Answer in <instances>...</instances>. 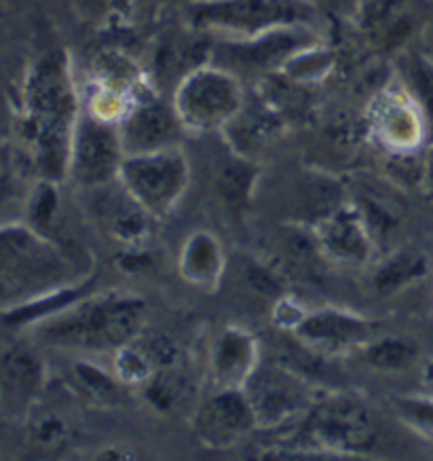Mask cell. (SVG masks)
I'll use <instances>...</instances> for the list:
<instances>
[{
  "mask_svg": "<svg viewBox=\"0 0 433 461\" xmlns=\"http://www.w3.org/2000/svg\"><path fill=\"white\" fill-rule=\"evenodd\" d=\"M78 114L81 104L68 56L59 50L42 53L23 78L20 133L28 161L49 182L68 174Z\"/></svg>",
  "mask_w": 433,
  "mask_h": 461,
  "instance_id": "obj_1",
  "label": "cell"
},
{
  "mask_svg": "<svg viewBox=\"0 0 433 461\" xmlns=\"http://www.w3.org/2000/svg\"><path fill=\"white\" fill-rule=\"evenodd\" d=\"M365 357L368 364L383 371H398L410 364L417 357V349L410 343L398 341V339H387V341H370L365 343Z\"/></svg>",
  "mask_w": 433,
  "mask_h": 461,
  "instance_id": "obj_20",
  "label": "cell"
},
{
  "mask_svg": "<svg viewBox=\"0 0 433 461\" xmlns=\"http://www.w3.org/2000/svg\"><path fill=\"white\" fill-rule=\"evenodd\" d=\"M252 406L258 428H282L304 417L315 396L298 375L273 364H258L241 387Z\"/></svg>",
  "mask_w": 433,
  "mask_h": 461,
  "instance_id": "obj_9",
  "label": "cell"
},
{
  "mask_svg": "<svg viewBox=\"0 0 433 461\" xmlns=\"http://www.w3.org/2000/svg\"><path fill=\"white\" fill-rule=\"evenodd\" d=\"M121 142L125 155L150 153L178 147L182 130L174 106L163 104L155 95H138L119 121Z\"/></svg>",
  "mask_w": 433,
  "mask_h": 461,
  "instance_id": "obj_11",
  "label": "cell"
},
{
  "mask_svg": "<svg viewBox=\"0 0 433 461\" xmlns=\"http://www.w3.org/2000/svg\"><path fill=\"white\" fill-rule=\"evenodd\" d=\"M258 428L243 390H218L194 412L193 429L210 448H230Z\"/></svg>",
  "mask_w": 433,
  "mask_h": 461,
  "instance_id": "obj_10",
  "label": "cell"
},
{
  "mask_svg": "<svg viewBox=\"0 0 433 461\" xmlns=\"http://www.w3.org/2000/svg\"><path fill=\"white\" fill-rule=\"evenodd\" d=\"M68 271L51 241L23 227H0V299H47L68 282Z\"/></svg>",
  "mask_w": 433,
  "mask_h": 461,
  "instance_id": "obj_3",
  "label": "cell"
},
{
  "mask_svg": "<svg viewBox=\"0 0 433 461\" xmlns=\"http://www.w3.org/2000/svg\"><path fill=\"white\" fill-rule=\"evenodd\" d=\"M23 202L22 166L14 149L0 140V227H9L11 216Z\"/></svg>",
  "mask_w": 433,
  "mask_h": 461,
  "instance_id": "obj_18",
  "label": "cell"
},
{
  "mask_svg": "<svg viewBox=\"0 0 433 461\" xmlns=\"http://www.w3.org/2000/svg\"><path fill=\"white\" fill-rule=\"evenodd\" d=\"M425 178H427V185H429L431 191H433V150L429 153V157H427V163H425Z\"/></svg>",
  "mask_w": 433,
  "mask_h": 461,
  "instance_id": "obj_24",
  "label": "cell"
},
{
  "mask_svg": "<svg viewBox=\"0 0 433 461\" xmlns=\"http://www.w3.org/2000/svg\"><path fill=\"white\" fill-rule=\"evenodd\" d=\"M414 83H417L419 95L425 102L427 111L433 114V66L425 62L414 66Z\"/></svg>",
  "mask_w": 433,
  "mask_h": 461,
  "instance_id": "obj_23",
  "label": "cell"
},
{
  "mask_svg": "<svg viewBox=\"0 0 433 461\" xmlns=\"http://www.w3.org/2000/svg\"><path fill=\"white\" fill-rule=\"evenodd\" d=\"M58 312L41 337L53 348L81 354H117L133 343L144 321V303L127 294H104Z\"/></svg>",
  "mask_w": 433,
  "mask_h": 461,
  "instance_id": "obj_2",
  "label": "cell"
},
{
  "mask_svg": "<svg viewBox=\"0 0 433 461\" xmlns=\"http://www.w3.org/2000/svg\"><path fill=\"white\" fill-rule=\"evenodd\" d=\"M42 364L32 349L14 345L0 360V390L14 398H30L41 390Z\"/></svg>",
  "mask_w": 433,
  "mask_h": 461,
  "instance_id": "obj_16",
  "label": "cell"
},
{
  "mask_svg": "<svg viewBox=\"0 0 433 461\" xmlns=\"http://www.w3.org/2000/svg\"><path fill=\"white\" fill-rule=\"evenodd\" d=\"M249 180H252V172L243 166H230L222 174V191L230 199V203H239L246 197Z\"/></svg>",
  "mask_w": 433,
  "mask_h": 461,
  "instance_id": "obj_22",
  "label": "cell"
},
{
  "mask_svg": "<svg viewBox=\"0 0 433 461\" xmlns=\"http://www.w3.org/2000/svg\"><path fill=\"white\" fill-rule=\"evenodd\" d=\"M172 106L186 133H212L241 113L243 87L227 68L197 66L180 78Z\"/></svg>",
  "mask_w": 433,
  "mask_h": 461,
  "instance_id": "obj_4",
  "label": "cell"
},
{
  "mask_svg": "<svg viewBox=\"0 0 433 461\" xmlns=\"http://www.w3.org/2000/svg\"><path fill=\"white\" fill-rule=\"evenodd\" d=\"M315 17L309 0H197L193 22L252 41L285 28H302Z\"/></svg>",
  "mask_w": 433,
  "mask_h": 461,
  "instance_id": "obj_5",
  "label": "cell"
},
{
  "mask_svg": "<svg viewBox=\"0 0 433 461\" xmlns=\"http://www.w3.org/2000/svg\"><path fill=\"white\" fill-rule=\"evenodd\" d=\"M180 271L185 280L197 284V286L213 284L222 271L221 244L210 233H194L182 250Z\"/></svg>",
  "mask_w": 433,
  "mask_h": 461,
  "instance_id": "obj_17",
  "label": "cell"
},
{
  "mask_svg": "<svg viewBox=\"0 0 433 461\" xmlns=\"http://www.w3.org/2000/svg\"><path fill=\"white\" fill-rule=\"evenodd\" d=\"M372 324L343 312H317L301 320L296 335L321 351H343L372 341Z\"/></svg>",
  "mask_w": 433,
  "mask_h": 461,
  "instance_id": "obj_13",
  "label": "cell"
},
{
  "mask_svg": "<svg viewBox=\"0 0 433 461\" xmlns=\"http://www.w3.org/2000/svg\"><path fill=\"white\" fill-rule=\"evenodd\" d=\"M258 364L254 339L243 330H224L213 345L212 373L218 390H241Z\"/></svg>",
  "mask_w": 433,
  "mask_h": 461,
  "instance_id": "obj_14",
  "label": "cell"
},
{
  "mask_svg": "<svg viewBox=\"0 0 433 461\" xmlns=\"http://www.w3.org/2000/svg\"><path fill=\"white\" fill-rule=\"evenodd\" d=\"M374 127L383 140L400 149H406L419 136L417 113L410 100L398 94H385L381 100H376Z\"/></svg>",
  "mask_w": 433,
  "mask_h": 461,
  "instance_id": "obj_15",
  "label": "cell"
},
{
  "mask_svg": "<svg viewBox=\"0 0 433 461\" xmlns=\"http://www.w3.org/2000/svg\"><path fill=\"white\" fill-rule=\"evenodd\" d=\"M125 159L119 123L81 108L70 142L68 174L77 185L97 189L119 178Z\"/></svg>",
  "mask_w": 433,
  "mask_h": 461,
  "instance_id": "obj_8",
  "label": "cell"
},
{
  "mask_svg": "<svg viewBox=\"0 0 433 461\" xmlns=\"http://www.w3.org/2000/svg\"><path fill=\"white\" fill-rule=\"evenodd\" d=\"M186 155L180 147L125 155L117 182L149 216H166L188 186Z\"/></svg>",
  "mask_w": 433,
  "mask_h": 461,
  "instance_id": "obj_6",
  "label": "cell"
},
{
  "mask_svg": "<svg viewBox=\"0 0 433 461\" xmlns=\"http://www.w3.org/2000/svg\"><path fill=\"white\" fill-rule=\"evenodd\" d=\"M425 271L423 258L414 257V254H398L392 260H387L385 265L378 271L376 282L381 290H392L400 288L401 284H408L414 277H419Z\"/></svg>",
  "mask_w": 433,
  "mask_h": 461,
  "instance_id": "obj_21",
  "label": "cell"
},
{
  "mask_svg": "<svg viewBox=\"0 0 433 461\" xmlns=\"http://www.w3.org/2000/svg\"><path fill=\"white\" fill-rule=\"evenodd\" d=\"M302 440L334 453H357L376 442V426L368 409L353 396L330 393L313 400L302 417Z\"/></svg>",
  "mask_w": 433,
  "mask_h": 461,
  "instance_id": "obj_7",
  "label": "cell"
},
{
  "mask_svg": "<svg viewBox=\"0 0 433 461\" xmlns=\"http://www.w3.org/2000/svg\"><path fill=\"white\" fill-rule=\"evenodd\" d=\"M317 241L328 257L343 263H364L370 257V233L362 214L343 205L317 222Z\"/></svg>",
  "mask_w": 433,
  "mask_h": 461,
  "instance_id": "obj_12",
  "label": "cell"
},
{
  "mask_svg": "<svg viewBox=\"0 0 433 461\" xmlns=\"http://www.w3.org/2000/svg\"><path fill=\"white\" fill-rule=\"evenodd\" d=\"M28 438L30 445L39 448V451L56 453L70 445L72 432L68 423H66L58 412L42 411L39 415H34L32 421H30Z\"/></svg>",
  "mask_w": 433,
  "mask_h": 461,
  "instance_id": "obj_19",
  "label": "cell"
}]
</instances>
